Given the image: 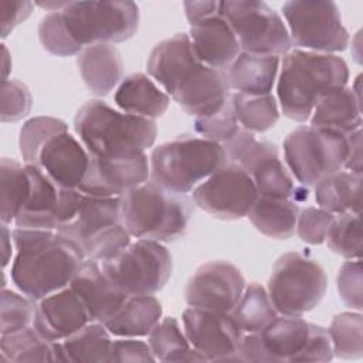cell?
<instances>
[{"label":"cell","instance_id":"6da1fadb","mask_svg":"<svg viewBox=\"0 0 363 363\" xmlns=\"http://www.w3.org/2000/svg\"><path fill=\"white\" fill-rule=\"evenodd\" d=\"M13 242L11 281L34 301L68 286L85 259L81 248L58 231L14 228Z\"/></svg>","mask_w":363,"mask_h":363},{"label":"cell","instance_id":"7a4b0ae2","mask_svg":"<svg viewBox=\"0 0 363 363\" xmlns=\"http://www.w3.org/2000/svg\"><path fill=\"white\" fill-rule=\"evenodd\" d=\"M347 79V64L339 55L291 50L281 61L277 84L281 111L292 121L305 122L318 101L332 88L346 85Z\"/></svg>","mask_w":363,"mask_h":363},{"label":"cell","instance_id":"3957f363","mask_svg":"<svg viewBox=\"0 0 363 363\" xmlns=\"http://www.w3.org/2000/svg\"><path fill=\"white\" fill-rule=\"evenodd\" d=\"M74 129L86 152L99 157L145 152L157 135L153 119L116 111L101 99H91L78 109Z\"/></svg>","mask_w":363,"mask_h":363},{"label":"cell","instance_id":"277c9868","mask_svg":"<svg viewBox=\"0 0 363 363\" xmlns=\"http://www.w3.org/2000/svg\"><path fill=\"white\" fill-rule=\"evenodd\" d=\"M194 206L187 194L149 180L121 197L122 220L130 237L159 242L174 241L186 233Z\"/></svg>","mask_w":363,"mask_h":363},{"label":"cell","instance_id":"5b68a950","mask_svg":"<svg viewBox=\"0 0 363 363\" xmlns=\"http://www.w3.org/2000/svg\"><path fill=\"white\" fill-rule=\"evenodd\" d=\"M225 163L223 145L193 135H182L156 146L149 157L152 182L180 194L193 191Z\"/></svg>","mask_w":363,"mask_h":363},{"label":"cell","instance_id":"8992f818","mask_svg":"<svg viewBox=\"0 0 363 363\" xmlns=\"http://www.w3.org/2000/svg\"><path fill=\"white\" fill-rule=\"evenodd\" d=\"M74 241L84 257L102 262L130 242L121 213V197L82 196L75 216L58 228Z\"/></svg>","mask_w":363,"mask_h":363},{"label":"cell","instance_id":"52a82bcc","mask_svg":"<svg viewBox=\"0 0 363 363\" xmlns=\"http://www.w3.org/2000/svg\"><path fill=\"white\" fill-rule=\"evenodd\" d=\"M223 147L227 162L238 164L251 176L258 194L288 199L296 203L308 200V187L296 184L294 176L279 159L277 145L257 139L250 130L240 129Z\"/></svg>","mask_w":363,"mask_h":363},{"label":"cell","instance_id":"ba28073f","mask_svg":"<svg viewBox=\"0 0 363 363\" xmlns=\"http://www.w3.org/2000/svg\"><path fill=\"white\" fill-rule=\"evenodd\" d=\"M347 155L346 135L320 126H299L284 140L285 164L294 179L312 187L343 169Z\"/></svg>","mask_w":363,"mask_h":363},{"label":"cell","instance_id":"9c48e42d","mask_svg":"<svg viewBox=\"0 0 363 363\" xmlns=\"http://www.w3.org/2000/svg\"><path fill=\"white\" fill-rule=\"evenodd\" d=\"M79 47L123 43L139 27V7L133 1H65L60 10Z\"/></svg>","mask_w":363,"mask_h":363},{"label":"cell","instance_id":"30bf717a","mask_svg":"<svg viewBox=\"0 0 363 363\" xmlns=\"http://www.w3.org/2000/svg\"><path fill=\"white\" fill-rule=\"evenodd\" d=\"M326 286L319 262L302 252H286L275 262L267 291L279 315L302 316L319 305Z\"/></svg>","mask_w":363,"mask_h":363},{"label":"cell","instance_id":"8fae6325","mask_svg":"<svg viewBox=\"0 0 363 363\" xmlns=\"http://www.w3.org/2000/svg\"><path fill=\"white\" fill-rule=\"evenodd\" d=\"M109 281L126 295H153L172 275V255L159 241L136 240L99 262Z\"/></svg>","mask_w":363,"mask_h":363},{"label":"cell","instance_id":"7c38bea8","mask_svg":"<svg viewBox=\"0 0 363 363\" xmlns=\"http://www.w3.org/2000/svg\"><path fill=\"white\" fill-rule=\"evenodd\" d=\"M292 45L298 50L333 54L346 50L349 33L333 1L292 0L282 4Z\"/></svg>","mask_w":363,"mask_h":363},{"label":"cell","instance_id":"4fadbf2b","mask_svg":"<svg viewBox=\"0 0 363 363\" xmlns=\"http://www.w3.org/2000/svg\"><path fill=\"white\" fill-rule=\"evenodd\" d=\"M220 14L235 34L241 51L277 57L291 51L282 17L265 1H220Z\"/></svg>","mask_w":363,"mask_h":363},{"label":"cell","instance_id":"5bb4252c","mask_svg":"<svg viewBox=\"0 0 363 363\" xmlns=\"http://www.w3.org/2000/svg\"><path fill=\"white\" fill-rule=\"evenodd\" d=\"M27 167L31 189L14 224L17 228L58 231L75 216L84 194L78 189L58 186L38 166L27 164Z\"/></svg>","mask_w":363,"mask_h":363},{"label":"cell","instance_id":"9a60e30c","mask_svg":"<svg viewBox=\"0 0 363 363\" xmlns=\"http://www.w3.org/2000/svg\"><path fill=\"white\" fill-rule=\"evenodd\" d=\"M258 196L251 176L238 164L227 162L193 189V203L221 220L247 217Z\"/></svg>","mask_w":363,"mask_h":363},{"label":"cell","instance_id":"2e32d148","mask_svg":"<svg viewBox=\"0 0 363 363\" xmlns=\"http://www.w3.org/2000/svg\"><path fill=\"white\" fill-rule=\"evenodd\" d=\"M244 288L245 279L234 264L210 261L200 265L190 277L184 299L193 308L231 313Z\"/></svg>","mask_w":363,"mask_h":363},{"label":"cell","instance_id":"e0dca14e","mask_svg":"<svg viewBox=\"0 0 363 363\" xmlns=\"http://www.w3.org/2000/svg\"><path fill=\"white\" fill-rule=\"evenodd\" d=\"M182 320L190 345L207 362H227L244 336L231 313L189 306L183 311Z\"/></svg>","mask_w":363,"mask_h":363},{"label":"cell","instance_id":"ac0fdd59","mask_svg":"<svg viewBox=\"0 0 363 363\" xmlns=\"http://www.w3.org/2000/svg\"><path fill=\"white\" fill-rule=\"evenodd\" d=\"M149 177L150 164L145 152L112 157L91 156L78 190L95 197H122L130 189L147 182Z\"/></svg>","mask_w":363,"mask_h":363},{"label":"cell","instance_id":"d6986e66","mask_svg":"<svg viewBox=\"0 0 363 363\" xmlns=\"http://www.w3.org/2000/svg\"><path fill=\"white\" fill-rule=\"evenodd\" d=\"M89 322V315L79 296L65 286L37 301L33 328L48 342H58Z\"/></svg>","mask_w":363,"mask_h":363},{"label":"cell","instance_id":"ffe728a7","mask_svg":"<svg viewBox=\"0 0 363 363\" xmlns=\"http://www.w3.org/2000/svg\"><path fill=\"white\" fill-rule=\"evenodd\" d=\"M89 153L68 130L51 136L40 149L38 166L51 180L65 189H78L89 166Z\"/></svg>","mask_w":363,"mask_h":363},{"label":"cell","instance_id":"44dd1931","mask_svg":"<svg viewBox=\"0 0 363 363\" xmlns=\"http://www.w3.org/2000/svg\"><path fill=\"white\" fill-rule=\"evenodd\" d=\"M201 65L197 60L187 33L174 34L157 43L146 62V69L153 81L159 82L167 95L176 89Z\"/></svg>","mask_w":363,"mask_h":363},{"label":"cell","instance_id":"7402d4cb","mask_svg":"<svg viewBox=\"0 0 363 363\" xmlns=\"http://www.w3.org/2000/svg\"><path fill=\"white\" fill-rule=\"evenodd\" d=\"M68 286L79 296L91 322H106L129 296L105 275L101 264L85 258Z\"/></svg>","mask_w":363,"mask_h":363},{"label":"cell","instance_id":"603a6c76","mask_svg":"<svg viewBox=\"0 0 363 363\" xmlns=\"http://www.w3.org/2000/svg\"><path fill=\"white\" fill-rule=\"evenodd\" d=\"M224 71L201 64L172 95L182 109L194 118L217 112L230 98Z\"/></svg>","mask_w":363,"mask_h":363},{"label":"cell","instance_id":"cb8c5ba5","mask_svg":"<svg viewBox=\"0 0 363 363\" xmlns=\"http://www.w3.org/2000/svg\"><path fill=\"white\" fill-rule=\"evenodd\" d=\"M189 37L197 60L214 69L224 71L241 52L235 34L220 13L191 24Z\"/></svg>","mask_w":363,"mask_h":363},{"label":"cell","instance_id":"d4e9b609","mask_svg":"<svg viewBox=\"0 0 363 363\" xmlns=\"http://www.w3.org/2000/svg\"><path fill=\"white\" fill-rule=\"evenodd\" d=\"M77 67L84 84L96 96L108 95L123 79V61L113 44L84 47L77 55Z\"/></svg>","mask_w":363,"mask_h":363},{"label":"cell","instance_id":"484cf974","mask_svg":"<svg viewBox=\"0 0 363 363\" xmlns=\"http://www.w3.org/2000/svg\"><path fill=\"white\" fill-rule=\"evenodd\" d=\"M281 60L277 55H258L241 51L224 69L230 89L250 95L271 94Z\"/></svg>","mask_w":363,"mask_h":363},{"label":"cell","instance_id":"4316f807","mask_svg":"<svg viewBox=\"0 0 363 363\" xmlns=\"http://www.w3.org/2000/svg\"><path fill=\"white\" fill-rule=\"evenodd\" d=\"M115 102L122 112L155 121L166 112L170 98L149 75L133 72L121 81Z\"/></svg>","mask_w":363,"mask_h":363},{"label":"cell","instance_id":"83f0119b","mask_svg":"<svg viewBox=\"0 0 363 363\" xmlns=\"http://www.w3.org/2000/svg\"><path fill=\"white\" fill-rule=\"evenodd\" d=\"M313 323L301 316L277 315L259 333L261 342L274 362H295L306 346Z\"/></svg>","mask_w":363,"mask_h":363},{"label":"cell","instance_id":"f1b7e54d","mask_svg":"<svg viewBox=\"0 0 363 363\" xmlns=\"http://www.w3.org/2000/svg\"><path fill=\"white\" fill-rule=\"evenodd\" d=\"M362 102L347 85L328 91L311 115V125L337 130L343 135L362 128Z\"/></svg>","mask_w":363,"mask_h":363},{"label":"cell","instance_id":"f546056e","mask_svg":"<svg viewBox=\"0 0 363 363\" xmlns=\"http://www.w3.org/2000/svg\"><path fill=\"white\" fill-rule=\"evenodd\" d=\"M162 313L163 308L156 296L129 295L104 325L118 337H143L162 319Z\"/></svg>","mask_w":363,"mask_h":363},{"label":"cell","instance_id":"4dcf8cb0","mask_svg":"<svg viewBox=\"0 0 363 363\" xmlns=\"http://www.w3.org/2000/svg\"><path fill=\"white\" fill-rule=\"evenodd\" d=\"M299 203L258 194L247 217L252 225L267 237L288 240L295 234Z\"/></svg>","mask_w":363,"mask_h":363},{"label":"cell","instance_id":"1f68e13d","mask_svg":"<svg viewBox=\"0 0 363 363\" xmlns=\"http://www.w3.org/2000/svg\"><path fill=\"white\" fill-rule=\"evenodd\" d=\"M362 173L339 170L318 182L315 187V200L318 207L333 214L360 213L362 211Z\"/></svg>","mask_w":363,"mask_h":363},{"label":"cell","instance_id":"d6a6232c","mask_svg":"<svg viewBox=\"0 0 363 363\" xmlns=\"http://www.w3.org/2000/svg\"><path fill=\"white\" fill-rule=\"evenodd\" d=\"M147 343L156 362H207L189 342L176 318H162L147 335Z\"/></svg>","mask_w":363,"mask_h":363},{"label":"cell","instance_id":"836d02e7","mask_svg":"<svg viewBox=\"0 0 363 363\" xmlns=\"http://www.w3.org/2000/svg\"><path fill=\"white\" fill-rule=\"evenodd\" d=\"M60 342L65 363L109 362L112 339L101 322H89Z\"/></svg>","mask_w":363,"mask_h":363},{"label":"cell","instance_id":"e575fe53","mask_svg":"<svg viewBox=\"0 0 363 363\" xmlns=\"http://www.w3.org/2000/svg\"><path fill=\"white\" fill-rule=\"evenodd\" d=\"M31 189L27 164L1 157L0 163V218L1 223H14L24 207Z\"/></svg>","mask_w":363,"mask_h":363},{"label":"cell","instance_id":"d590c367","mask_svg":"<svg viewBox=\"0 0 363 363\" xmlns=\"http://www.w3.org/2000/svg\"><path fill=\"white\" fill-rule=\"evenodd\" d=\"M233 109L242 129L250 132H265L279 119L278 102L272 94L250 95L231 92Z\"/></svg>","mask_w":363,"mask_h":363},{"label":"cell","instance_id":"8d00e7d4","mask_svg":"<svg viewBox=\"0 0 363 363\" xmlns=\"http://www.w3.org/2000/svg\"><path fill=\"white\" fill-rule=\"evenodd\" d=\"M231 315L238 322L244 333L261 332L277 315V309L268 291L258 282L245 285Z\"/></svg>","mask_w":363,"mask_h":363},{"label":"cell","instance_id":"74e56055","mask_svg":"<svg viewBox=\"0 0 363 363\" xmlns=\"http://www.w3.org/2000/svg\"><path fill=\"white\" fill-rule=\"evenodd\" d=\"M52 343L44 339L33 326L1 335V362H54Z\"/></svg>","mask_w":363,"mask_h":363},{"label":"cell","instance_id":"f35d334b","mask_svg":"<svg viewBox=\"0 0 363 363\" xmlns=\"http://www.w3.org/2000/svg\"><path fill=\"white\" fill-rule=\"evenodd\" d=\"M333 354L340 359H359L363 354V316L360 312L336 315L328 329Z\"/></svg>","mask_w":363,"mask_h":363},{"label":"cell","instance_id":"ab89813d","mask_svg":"<svg viewBox=\"0 0 363 363\" xmlns=\"http://www.w3.org/2000/svg\"><path fill=\"white\" fill-rule=\"evenodd\" d=\"M325 241L335 254L346 259H362L360 213L335 214Z\"/></svg>","mask_w":363,"mask_h":363},{"label":"cell","instance_id":"60d3db41","mask_svg":"<svg viewBox=\"0 0 363 363\" xmlns=\"http://www.w3.org/2000/svg\"><path fill=\"white\" fill-rule=\"evenodd\" d=\"M68 130V125L54 116H35L28 119L18 138L20 155L24 164H35L37 156L43 145L54 135Z\"/></svg>","mask_w":363,"mask_h":363},{"label":"cell","instance_id":"b9f144b4","mask_svg":"<svg viewBox=\"0 0 363 363\" xmlns=\"http://www.w3.org/2000/svg\"><path fill=\"white\" fill-rule=\"evenodd\" d=\"M38 38L43 48L57 57L78 55L82 51V47L71 37L60 10L51 11L41 18L38 24Z\"/></svg>","mask_w":363,"mask_h":363},{"label":"cell","instance_id":"7bdbcfd3","mask_svg":"<svg viewBox=\"0 0 363 363\" xmlns=\"http://www.w3.org/2000/svg\"><path fill=\"white\" fill-rule=\"evenodd\" d=\"M37 301L11 289H1L0 333H14L33 326Z\"/></svg>","mask_w":363,"mask_h":363},{"label":"cell","instance_id":"ee69618b","mask_svg":"<svg viewBox=\"0 0 363 363\" xmlns=\"http://www.w3.org/2000/svg\"><path fill=\"white\" fill-rule=\"evenodd\" d=\"M194 129L199 136L220 145L230 140L241 129L233 109L231 99L228 98V101L217 112L208 116L194 118Z\"/></svg>","mask_w":363,"mask_h":363},{"label":"cell","instance_id":"f6af8a7d","mask_svg":"<svg viewBox=\"0 0 363 363\" xmlns=\"http://www.w3.org/2000/svg\"><path fill=\"white\" fill-rule=\"evenodd\" d=\"M31 94L21 81H1V122H17L26 118L31 111Z\"/></svg>","mask_w":363,"mask_h":363},{"label":"cell","instance_id":"bcb514c9","mask_svg":"<svg viewBox=\"0 0 363 363\" xmlns=\"http://www.w3.org/2000/svg\"><path fill=\"white\" fill-rule=\"evenodd\" d=\"M333 216H335L333 213L320 207L308 206L305 208H301L298 214L295 231L303 242H308L312 245L322 244L326 238Z\"/></svg>","mask_w":363,"mask_h":363},{"label":"cell","instance_id":"7dc6e473","mask_svg":"<svg viewBox=\"0 0 363 363\" xmlns=\"http://www.w3.org/2000/svg\"><path fill=\"white\" fill-rule=\"evenodd\" d=\"M337 292L343 303L357 312L363 308V271H362V259H349L346 261L337 272L336 278Z\"/></svg>","mask_w":363,"mask_h":363},{"label":"cell","instance_id":"c3c4849f","mask_svg":"<svg viewBox=\"0 0 363 363\" xmlns=\"http://www.w3.org/2000/svg\"><path fill=\"white\" fill-rule=\"evenodd\" d=\"M109 362H156L147 342L138 340L136 337H122L112 340Z\"/></svg>","mask_w":363,"mask_h":363},{"label":"cell","instance_id":"681fc988","mask_svg":"<svg viewBox=\"0 0 363 363\" xmlns=\"http://www.w3.org/2000/svg\"><path fill=\"white\" fill-rule=\"evenodd\" d=\"M333 357L335 354L328 329L313 323L311 337L295 362H329Z\"/></svg>","mask_w":363,"mask_h":363},{"label":"cell","instance_id":"f907efd6","mask_svg":"<svg viewBox=\"0 0 363 363\" xmlns=\"http://www.w3.org/2000/svg\"><path fill=\"white\" fill-rule=\"evenodd\" d=\"M34 4L21 0H1V37L6 38L18 24L28 18Z\"/></svg>","mask_w":363,"mask_h":363},{"label":"cell","instance_id":"816d5d0a","mask_svg":"<svg viewBox=\"0 0 363 363\" xmlns=\"http://www.w3.org/2000/svg\"><path fill=\"white\" fill-rule=\"evenodd\" d=\"M227 362H272L265 350L259 333H244L237 350Z\"/></svg>","mask_w":363,"mask_h":363},{"label":"cell","instance_id":"f5cc1de1","mask_svg":"<svg viewBox=\"0 0 363 363\" xmlns=\"http://www.w3.org/2000/svg\"><path fill=\"white\" fill-rule=\"evenodd\" d=\"M347 138V155L343 164L345 170L362 173V128L346 135Z\"/></svg>","mask_w":363,"mask_h":363},{"label":"cell","instance_id":"db71d44e","mask_svg":"<svg viewBox=\"0 0 363 363\" xmlns=\"http://www.w3.org/2000/svg\"><path fill=\"white\" fill-rule=\"evenodd\" d=\"M186 17L191 24L220 13V1H184Z\"/></svg>","mask_w":363,"mask_h":363},{"label":"cell","instance_id":"11a10c76","mask_svg":"<svg viewBox=\"0 0 363 363\" xmlns=\"http://www.w3.org/2000/svg\"><path fill=\"white\" fill-rule=\"evenodd\" d=\"M11 238L13 233L9 230V224L1 223V248H3V267H7L11 258Z\"/></svg>","mask_w":363,"mask_h":363},{"label":"cell","instance_id":"9f6ffc18","mask_svg":"<svg viewBox=\"0 0 363 363\" xmlns=\"http://www.w3.org/2000/svg\"><path fill=\"white\" fill-rule=\"evenodd\" d=\"M1 71H3V79H9V74L11 71V57H10V52L6 47V44H1Z\"/></svg>","mask_w":363,"mask_h":363}]
</instances>
